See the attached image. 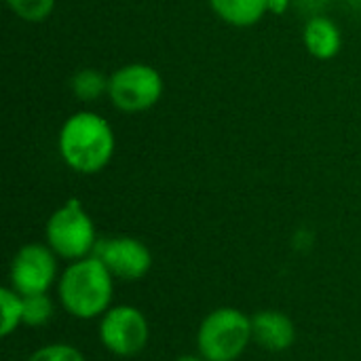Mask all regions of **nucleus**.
<instances>
[{"mask_svg":"<svg viewBox=\"0 0 361 361\" xmlns=\"http://www.w3.org/2000/svg\"><path fill=\"white\" fill-rule=\"evenodd\" d=\"M55 313L53 300L49 294H34V296H23V326L27 328H40L51 322Z\"/></svg>","mask_w":361,"mask_h":361,"instance_id":"obj_14","label":"nucleus"},{"mask_svg":"<svg viewBox=\"0 0 361 361\" xmlns=\"http://www.w3.org/2000/svg\"><path fill=\"white\" fill-rule=\"evenodd\" d=\"M59 154L76 173L93 176L108 167L114 157L116 140L110 123L95 112L72 114L59 131Z\"/></svg>","mask_w":361,"mask_h":361,"instance_id":"obj_1","label":"nucleus"},{"mask_svg":"<svg viewBox=\"0 0 361 361\" xmlns=\"http://www.w3.org/2000/svg\"><path fill=\"white\" fill-rule=\"evenodd\" d=\"M252 343V317L235 307L209 311L197 330V351L205 361H237Z\"/></svg>","mask_w":361,"mask_h":361,"instance_id":"obj_3","label":"nucleus"},{"mask_svg":"<svg viewBox=\"0 0 361 361\" xmlns=\"http://www.w3.org/2000/svg\"><path fill=\"white\" fill-rule=\"evenodd\" d=\"M57 279V254L47 243H25L8 269L11 288L21 296L47 294Z\"/></svg>","mask_w":361,"mask_h":361,"instance_id":"obj_7","label":"nucleus"},{"mask_svg":"<svg viewBox=\"0 0 361 361\" xmlns=\"http://www.w3.org/2000/svg\"><path fill=\"white\" fill-rule=\"evenodd\" d=\"M302 40L307 51L317 57V59H332L338 55L343 38H341V30L338 25L328 19V17H313L307 21L305 32H302Z\"/></svg>","mask_w":361,"mask_h":361,"instance_id":"obj_10","label":"nucleus"},{"mask_svg":"<svg viewBox=\"0 0 361 361\" xmlns=\"http://www.w3.org/2000/svg\"><path fill=\"white\" fill-rule=\"evenodd\" d=\"M176 361H205L201 355H180Z\"/></svg>","mask_w":361,"mask_h":361,"instance_id":"obj_17","label":"nucleus"},{"mask_svg":"<svg viewBox=\"0 0 361 361\" xmlns=\"http://www.w3.org/2000/svg\"><path fill=\"white\" fill-rule=\"evenodd\" d=\"M114 277L97 256L74 260L57 281V296L61 307L74 319H97L112 302Z\"/></svg>","mask_w":361,"mask_h":361,"instance_id":"obj_2","label":"nucleus"},{"mask_svg":"<svg viewBox=\"0 0 361 361\" xmlns=\"http://www.w3.org/2000/svg\"><path fill=\"white\" fill-rule=\"evenodd\" d=\"M0 309H2V326L0 336L8 338L23 326V296L17 294L11 286L0 290Z\"/></svg>","mask_w":361,"mask_h":361,"instance_id":"obj_13","label":"nucleus"},{"mask_svg":"<svg viewBox=\"0 0 361 361\" xmlns=\"http://www.w3.org/2000/svg\"><path fill=\"white\" fill-rule=\"evenodd\" d=\"M93 256H97L114 279L121 281H140L152 269L150 247L135 237H106L99 239Z\"/></svg>","mask_w":361,"mask_h":361,"instance_id":"obj_8","label":"nucleus"},{"mask_svg":"<svg viewBox=\"0 0 361 361\" xmlns=\"http://www.w3.org/2000/svg\"><path fill=\"white\" fill-rule=\"evenodd\" d=\"M27 361H87L85 353L68 343H53L36 349Z\"/></svg>","mask_w":361,"mask_h":361,"instance_id":"obj_16","label":"nucleus"},{"mask_svg":"<svg viewBox=\"0 0 361 361\" xmlns=\"http://www.w3.org/2000/svg\"><path fill=\"white\" fill-rule=\"evenodd\" d=\"M209 4L224 23L235 27H250L269 11V0H209Z\"/></svg>","mask_w":361,"mask_h":361,"instance_id":"obj_11","label":"nucleus"},{"mask_svg":"<svg viewBox=\"0 0 361 361\" xmlns=\"http://www.w3.org/2000/svg\"><path fill=\"white\" fill-rule=\"evenodd\" d=\"M44 239L57 258L70 262L93 256V250L99 241L95 235V224L78 199H68L49 216Z\"/></svg>","mask_w":361,"mask_h":361,"instance_id":"obj_4","label":"nucleus"},{"mask_svg":"<svg viewBox=\"0 0 361 361\" xmlns=\"http://www.w3.org/2000/svg\"><path fill=\"white\" fill-rule=\"evenodd\" d=\"M4 2L19 19L30 23L44 21L55 8V0H4Z\"/></svg>","mask_w":361,"mask_h":361,"instance_id":"obj_15","label":"nucleus"},{"mask_svg":"<svg viewBox=\"0 0 361 361\" xmlns=\"http://www.w3.org/2000/svg\"><path fill=\"white\" fill-rule=\"evenodd\" d=\"M252 338L269 353H283L296 343V326L286 313L264 309L252 315Z\"/></svg>","mask_w":361,"mask_h":361,"instance_id":"obj_9","label":"nucleus"},{"mask_svg":"<svg viewBox=\"0 0 361 361\" xmlns=\"http://www.w3.org/2000/svg\"><path fill=\"white\" fill-rule=\"evenodd\" d=\"M108 95L123 112L150 110L163 95V76L148 63H127L110 74Z\"/></svg>","mask_w":361,"mask_h":361,"instance_id":"obj_5","label":"nucleus"},{"mask_svg":"<svg viewBox=\"0 0 361 361\" xmlns=\"http://www.w3.org/2000/svg\"><path fill=\"white\" fill-rule=\"evenodd\" d=\"M70 87H72V93L82 99V102H95L99 95L108 93V78L93 70V68H82L78 70L72 80H70Z\"/></svg>","mask_w":361,"mask_h":361,"instance_id":"obj_12","label":"nucleus"},{"mask_svg":"<svg viewBox=\"0 0 361 361\" xmlns=\"http://www.w3.org/2000/svg\"><path fill=\"white\" fill-rule=\"evenodd\" d=\"M99 341L116 357H135L150 341L148 319L137 307H110L99 322Z\"/></svg>","mask_w":361,"mask_h":361,"instance_id":"obj_6","label":"nucleus"}]
</instances>
